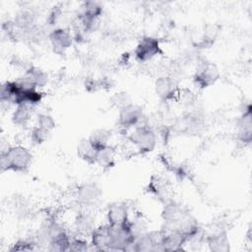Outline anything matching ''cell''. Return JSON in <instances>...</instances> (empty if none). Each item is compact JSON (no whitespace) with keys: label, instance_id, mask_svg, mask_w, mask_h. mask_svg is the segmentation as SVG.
<instances>
[{"label":"cell","instance_id":"6da1fadb","mask_svg":"<svg viewBox=\"0 0 252 252\" xmlns=\"http://www.w3.org/2000/svg\"><path fill=\"white\" fill-rule=\"evenodd\" d=\"M32 153L23 145H13L1 153L2 171L27 172L32 163Z\"/></svg>","mask_w":252,"mask_h":252},{"label":"cell","instance_id":"7a4b0ae2","mask_svg":"<svg viewBox=\"0 0 252 252\" xmlns=\"http://www.w3.org/2000/svg\"><path fill=\"white\" fill-rule=\"evenodd\" d=\"M127 139L143 155L154 152L158 145L156 130L146 121L130 130Z\"/></svg>","mask_w":252,"mask_h":252},{"label":"cell","instance_id":"3957f363","mask_svg":"<svg viewBox=\"0 0 252 252\" xmlns=\"http://www.w3.org/2000/svg\"><path fill=\"white\" fill-rule=\"evenodd\" d=\"M102 13L103 7L100 3L96 1H86L79 8L75 21L88 33H91L97 29Z\"/></svg>","mask_w":252,"mask_h":252},{"label":"cell","instance_id":"277c9868","mask_svg":"<svg viewBox=\"0 0 252 252\" xmlns=\"http://www.w3.org/2000/svg\"><path fill=\"white\" fill-rule=\"evenodd\" d=\"M129 223V222H128ZM110 225L108 251H133L135 236L129 224Z\"/></svg>","mask_w":252,"mask_h":252},{"label":"cell","instance_id":"5b68a950","mask_svg":"<svg viewBox=\"0 0 252 252\" xmlns=\"http://www.w3.org/2000/svg\"><path fill=\"white\" fill-rule=\"evenodd\" d=\"M204 241L211 251L226 252L230 249L228 233L222 223H212L205 230Z\"/></svg>","mask_w":252,"mask_h":252},{"label":"cell","instance_id":"8992f818","mask_svg":"<svg viewBox=\"0 0 252 252\" xmlns=\"http://www.w3.org/2000/svg\"><path fill=\"white\" fill-rule=\"evenodd\" d=\"M144 108L136 103H130L118 110L117 127L126 133L145 122Z\"/></svg>","mask_w":252,"mask_h":252},{"label":"cell","instance_id":"52a82bcc","mask_svg":"<svg viewBox=\"0 0 252 252\" xmlns=\"http://www.w3.org/2000/svg\"><path fill=\"white\" fill-rule=\"evenodd\" d=\"M220 77V72L219 67L214 62L204 60L200 62L195 69L193 83L198 89L204 90L215 85Z\"/></svg>","mask_w":252,"mask_h":252},{"label":"cell","instance_id":"ba28073f","mask_svg":"<svg viewBox=\"0 0 252 252\" xmlns=\"http://www.w3.org/2000/svg\"><path fill=\"white\" fill-rule=\"evenodd\" d=\"M102 196V191L97 184L94 182H86L81 184L75 194L77 204L82 209H89L97 204Z\"/></svg>","mask_w":252,"mask_h":252},{"label":"cell","instance_id":"9c48e42d","mask_svg":"<svg viewBox=\"0 0 252 252\" xmlns=\"http://www.w3.org/2000/svg\"><path fill=\"white\" fill-rule=\"evenodd\" d=\"M161 53L159 39L151 35L143 36L134 49V56L140 62H147Z\"/></svg>","mask_w":252,"mask_h":252},{"label":"cell","instance_id":"30bf717a","mask_svg":"<svg viewBox=\"0 0 252 252\" xmlns=\"http://www.w3.org/2000/svg\"><path fill=\"white\" fill-rule=\"evenodd\" d=\"M155 93L161 101H171L179 95V85L171 76H160L155 81Z\"/></svg>","mask_w":252,"mask_h":252},{"label":"cell","instance_id":"8fae6325","mask_svg":"<svg viewBox=\"0 0 252 252\" xmlns=\"http://www.w3.org/2000/svg\"><path fill=\"white\" fill-rule=\"evenodd\" d=\"M51 48L56 54H64L73 44L74 38L70 29L56 28L48 33Z\"/></svg>","mask_w":252,"mask_h":252},{"label":"cell","instance_id":"7c38bea8","mask_svg":"<svg viewBox=\"0 0 252 252\" xmlns=\"http://www.w3.org/2000/svg\"><path fill=\"white\" fill-rule=\"evenodd\" d=\"M188 212V209L180 203L170 199L167 200L163 204L160 214L162 225L168 227L175 226Z\"/></svg>","mask_w":252,"mask_h":252},{"label":"cell","instance_id":"4fadbf2b","mask_svg":"<svg viewBox=\"0 0 252 252\" xmlns=\"http://www.w3.org/2000/svg\"><path fill=\"white\" fill-rule=\"evenodd\" d=\"M252 107L248 103L236 120V138L244 144L249 145L252 141Z\"/></svg>","mask_w":252,"mask_h":252},{"label":"cell","instance_id":"5bb4252c","mask_svg":"<svg viewBox=\"0 0 252 252\" xmlns=\"http://www.w3.org/2000/svg\"><path fill=\"white\" fill-rule=\"evenodd\" d=\"M130 220V210L126 203L115 202L108 206L106 222L110 225H124Z\"/></svg>","mask_w":252,"mask_h":252},{"label":"cell","instance_id":"9a60e30c","mask_svg":"<svg viewBox=\"0 0 252 252\" xmlns=\"http://www.w3.org/2000/svg\"><path fill=\"white\" fill-rule=\"evenodd\" d=\"M74 226L82 236H89L96 227L95 217L89 209H82L74 219Z\"/></svg>","mask_w":252,"mask_h":252},{"label":"cell","instance_id":"2e32d148","mask_svg":"<svg viewBox=\"0 0 252 252\" xmlns=\"http://www.w3.org/2000/svg\"><path fill=\"white\" fill-rule=\"evenodd\" d=\"M110 225L106 222L98 224L90 235L91 249L97 251H108Z\"/></svg>","mask_w":252,"mask_h":252},{"label":"cell","instance_id":"e0dca14e","mask_svg":"<svg viewBox=\"0 0 252 252\" xmlns=\"http://www.w3.org/2000/svg\"><path fill=\"white\" fill-rule=\"evenodd\" d=\"M147 191L161 202L165 203L167 200H169L167 199L169 192L168 183L163 177L159 175L154 174L151 176L147 185Z\"/></svg>","mask_w":252,"mask_h":252},{"label":"cell","instance_id":"ac0fdd59","mask_svg":"<svg viewBox=\"0 0 252 252\" xmlns=\"http://www.w3.org/2000/svg\"><path fill=\"white\" fill-rule=\"evenodd\" d=\"M21 92V87L16 80L5 81L1 85L0 100L2 103L16 105L17 99Z\"/></svg>","mask_w":252,"mask_h":252},{"label":"cell","instance_id":"d6986e66","mask_svg":"<svg viewBox=\"0 0 252 252\" xmlns=\"http://www.w3.org/2000/svg\"><path fill=\"white\" fill-rule=\"evenodd\" d=\"M32 109L33 107L27 104L16 105L11 115L12 123L16 127L26 128L32 118Z\"/></svg>","mask_w":252,"mask_h":252},{"label":"cell","instance_id":"ffe728a7","mask_svg":"<svg viewBox=\"0 0 252 252\" xmlns=\"http://www.w3.org/2000/svg\"><path fill=\"white\" fill-rule=\"evenodd\" d=\"M76 152L78 158L85 161L86 163L90 165L95 164L97 151L92 146L88 138H83L80 140V142L77 145Z\"/></svg>","mask_w":252,"mask_h":252},{"label":"cell","instance_id":"44dd1931","mask_svg":"<svg viewBox=\"0 0 252 252\" xmlns=\"http://www.w3.org/2000/svg\"><path fill=\"white\" fill-rule=\"evenodd\" d=\"M92 146L98 152L104 148L111 146V132L105 128L94 130L88 137Z\"/></svg>","mask_w":252,"mask_h":252},{"label":"cell","instance_id":"7402d4cb","mask_svg":"<svg viewBox=\"0 0 252 252\" xmlns=\"http://www.w3.org/2000/svg\"><path fill=\"white\" fill-rule=\"evenodd\" d=\"M23 75L37 89L44 88L48 83L47 73L40 67L34 65L29 66Z\"/></svg>","mask_w":252,"mask_h":252},{"label":"cell","instance_id":"603a6c76","mask_svg":"<svg viewBox=\"0 0 252 252\" xmlns=\"http://www.w3.org/2000/svg\"><path fill=\"white\" fill-rule=\"evenodd\" d=\"M13 21L21 30H28L36 25V16L32 10L23 8L16 13Z\"/></svg>","mask_w":252,"mask_h":252},{"label":"cell","instance_id":"cb8c5ba5","mask_svg":"<svg viewBox=\"0 0 252 252\" xmlns=\"http://www.w3.org/2000/svg\"><path fill=\"white\" fill-rule=\"evenodd\" d=\"M115 160H116V151H115V148L111 145L97 152L95 164L103 168H110L115 164Z\"/></svg>","mask_w":252,"mask_h":252},{"label":"cell","instance_id":"d4e9b609","mask_svg":"<svg viewBox=\"0 0 252 252\" xmlns=\"http://www.w3.org/2000/svg\"><path fill=\"white\" fill-rule=\"evenodd\" d=\"M128 224L133 235L135 236V239L150 230L148 220L142 216H136L134 219H130Z\"/></svg>","mask_w":252,"mask_h":252},{"label":"cell","instance_id":"484cf974","mask_svg":"<svg viewBox=\"0 0 252 252\" xmlns=\"http://www.w3.org/2000/svg\"><path fill=\"white\" fill-rule=\"evenodd\" d=\"M50 135V131L39 127L37 125H34L30 132V138H31V142L33 145H41L43 143H45L48 140V137Z\"/></svg>","mask_w":252,"mask_h":252},{"label":"cell","instance_id":"4316f807","mask_svg":"<svg viewBox=\"0 0 252 252\" xmlns=\"http://www.w3.org/2000/svg\"><path fill=\"white\" fill-rule=\"evenodd\" d=\"M110 103L118 108L121 109L122 107L132 103V99H131V96L129 95L128 93L126 92H118V93H115L111 97H110Z\"/></svg>","mask_w":252,"mask_h":252},{"label":"cell","instance_id":"83f0119b","mask_svg":"<svg viewBox=\"0 0 252 252\" xmlns=\"http://www.w3.org/2000/svg\"><path fill=\"white\" fill-rule=\"evenodd\" d=\"M35 125L42 127L51 132L55 128L56 123L54 118L50 114L40 112V113H37L35 116Z\"/></svg>","mask_w":252,"mask_h":252},{"label":"cell","instance_id":"f1b7e54d","mask_svg":"<svg viewBox=\"0 0 252 252\" xmlns=\"http://www.w3.org/2000/svg\"><path fill=\"white\" fill-rule=\"evenodd\" d=\"M87 250H91V244L85 238V236L80 235L77 237H72L69 251H87Z\"/></svg>","mask_w":252,"mask_h":252}]
</instances>
